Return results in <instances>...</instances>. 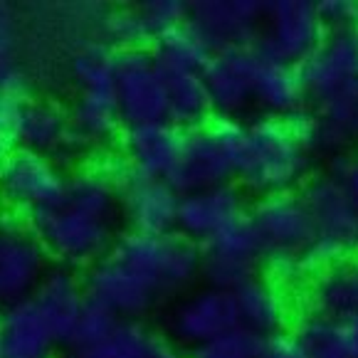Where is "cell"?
I'll use <instances>...</instances> for the list:
<instances>
[{
	"label": "cell",
	"instance_id": "52a82bcc",
	"mask_svg": "<svg viewBox=\"0 0 358 358\" xmlns=\"http://www.w3.org/2000/svg\"><path fill=\"white\" fill-rule=\"evenodd\" d=\"M299 72L311 109L358 99V25L324 32Z\"/></svg>",
	"mask_w": 358,
	"mask_h": 358
},
{
	"label": "cell",
	"instance_id": "5b68a950",
	"mask_svg": "<svg viewBox=\"0 0 358 358\" xmlns=\"http://www.w3.org/2000/svg\"><path fill=\"white\" fill-rule=\"evenodd\" d=\"M243 136L245 124L232 119H213L208 127L188 131L169 183L180 195L237 183Z\"/></svg>",
	"mask_w": 358,
	"mask_h": 358
},
{
	"label": "cell",
	"instance_id": "f35d334b",
	"mask_svg": "<svg viewBox=\"0 0 358 358\" xmlns=\"http://www.w3.org/2000/svg\"><path fill=\"white\" fill-rule=\"evenodd\" d=\"M329 173L338 176L346 185V190L351 193L353 203L358 206V151L346 153V156L331 158V166H329Z\"/></svg>",
	"mask_w": 358,
	"mask_h": 358
},
{
	"label": "cell",
	"instance_id": "f546056e",
	"mask_svg": "<svg viewBox=\"0 0 358 358\" xmlns=\"http://www.w3.org/2000/svg\"><path fill=\"white\" fill-rule=\"evenodd\" d=\"M151 55L164 74L203 72L213 57V48L185 22V25L158 37L151 45Z\"/></svg>",
	"mask_w": 358,
	"mask_h": 358
},
{
	"label": "cell",
	"instance_id": "b9f144b4",
	"mask_svg": "<svg viewBox=\"0 0 358 358\" xmlns=\"http://www.w3.org/2000/svg\"><path fill=\"white\" fill-rule=\"evenodd\" d=\"M8 153H10V151H8V148H3V146H0V161H3V158H6Z\"/></svg>",
	"mask_w": 358,
	"mask_h": 358
},
{
	"label": "cell",
	"instance_id": "3957f363",
	"mask_svg": "<svg viewBox=\"0 0 358 358\" xmlns=\"http://www.w3.org/2000/svg\"><path fill=\"white\" fill-rule=\"evenodd\" d=\"M311 169V151L289 122L257 116L245 124L237 185L257 198L294 193Z\"/></svg>",
	"mask_w": 358,
	"mask_h": 358
},
{
	"label": "cell",
	"instance_id": "60d3db41",
	"mask_svg": "<svg viewBox=\"0 0 358 358\" xmlns=\"http://www.w3.org/2000/svg\"><path fill=\"white\" fill-rule=\"evenodd\" d=\"M348 329H351V358H358V319Z\"/></svg>",
	"mask_w": 358,
	"mask_h": 358
},
{
	"label": "cell",
	"instance_id": "ab89813d",
	"mask_svg": "<svg viewBox=\"0 0 358 358\" xmlns=\"http://www.w3.org/2000/svg\"><path fill=\"white\" fill-rule=\"evenodd\" d=\"M259 358H304V353H301V348L296 346L292 334L285 331V334H277V336L264 338Z\"/></svg>",
	"mask_w": 358,
	"mask_h": 358
},
{
	"label": "cell",
	"instance_id": "4316f807",
	"mask_svg": "<svg viewBox=\"0 0 358 358\" xmlns=\"http://www.w3.org/2000/svg\"><path fill=\"white\" fill-rule=\"evenodd\" d=\"M67 358H185L180 346L143 322H122L116 331L90 348L67 351Z\"/></svg>",
	"mask_w": 358,
	"mask_h": 358
},
{
	"label": "cell",
	"instance_id": "d590c367",
	"mask_svg": "<svg viewBox=\"0 0 358 358\" xmlns=\"http://www.w3.org/2000/svg\"><path fill=\"white\" fill-rule=\"evenodd\" d=\"M316 8L327 32L358 25V3L353 0H319Z\"/></svg>",
	"mask_w": 358,
	"mask_h": 358
},
{
	"label": "cell",
	"instance_id": "603a6c76",
	"mask_svg": "<svg viewBox=\"0 0 358 358\" xmlns=\"http://www.w3.org/2000/svg\"><path fill=\"white\" fill-rule=\"evenodd\" d=\"M32 301L37 304V309L43 311L59 343L67 348L69 336H72L79 316H82L87 301H90L85 289V277H79L77 269L72 267L52 264L43 277V282L37 285Z\"/></svg>",
	"mask_w": 358,
	"mask_h": 358
},
{
	"label": "cell",
	"instance_id": "4fadbf2b",
	"mask_svg": "<svg viewBox=\"0 0 358 358\" xmlns=\"http://www.w3.org/2000/svg\"><path fill=\"white\" fill-rule=\"evenodd\" d=\"M203 267L201 280L206 287L235 292L245 282L259 277V269L264 267L262 245L255 235L250 217L222 230L217 237L201 248Z\"/></svg>",
	"mask_w": 358,
	"mask_h": 358
},
{
	"label": "cell",
	"instance_id": "9c48e42d",
	"mask_svg": "<svg viewBox=\"0 0 358 358\" xmlns=\"http://www.w3.org/2000/svg\"><path fill=\"white\" fill-rule=\"evenodd\" d=\"M40 237L30 230L27 217L10 208H0V306L35 294L52 267Z\"/></svg>",
	"mask_w": 358,
	"mask_h": 358
},
{
	"label": "cell",
	"instance_id": "d6a6232c",
	"mask_svg": "<svg viewBox=\"0 0 358 358\" xmlns=\"http://www.w3.org/2000/svg\"><path fill=\"white\" fill-rule=\"evenodd\" d=\"M119 324H122V319L116 314H111L106 306L96 304V301H87L85 311H82L77 327H74L72 336H69L67 351L96 346V343H101L104 338H109L111 334L116 331Z\"/></svg>",
	"mask_w": 358,
	"mask_h": 358
},
{
	"label": "cell",
	"instance_id": "8992f818",
	"mask_svg": "<svg viewBox=\"0 0 358 358\" xmlns=\"http://www.w3.org/2000/svg\"><path fill=\"white\" fill-rule=\"evenodd\" d=\"M314 220L316 240L309 250L311 274L346 257H358V206L338 176H314L301 188Z\"/></svg>",
	"mask_w": 358,
	"mask_h": 358
},
{
	"label": "cell",
	"instance_id": "ac0fdd59",
	"mask_svg": "<svg viewBox=\"0 0 358 358\" xmlns=\"http://www.w3.org/2000/svg\"><path fill=\"white\" fill-rule=\"evenodd\" d=\"M248 193L237 183L198 190V193L180 195L176 232L203 248L222 230L248 217Z\"/></svg>",
	"mask_w": 358,
	"mask_h": 358
},
{
	"label": "cell",
	"instance_id": "d6986e66",
	"mask_svg": "<svg viewBox=\"0 0 358 358\" xmlns=\"http://www.w3.org/2000/svg\"><path fill=\"white\" fill-rule=\"evenodd\" d=\"M185 131L171 122H151L124 127L119 136L122 161L131 171L153 178H169L183 151Z\"/></svg>",
	"mask_w": 358,
	"mask_h": 358
},
{
	"label": "cell",
	"instance_id": "d4e9b609",
	"mask_svg": "<svg viewBox=\"0 0 358 358\" xmlns=\"http://www.w3.org/2000/svg\"><path fill=\"white\" fill-rule=\"evenodd\" d=\"M15 146L55 158L59 166H62V158L79 153L72 127H69V114L62 106L43 99L25 101L17 122Z\"/></svg>",
	"mask_w": 358,
	"mask_h": 358
},
{
	"label": "cell",
	"instance_id": "5bb4252c",
	"mask_svg": "<svg viewBox=\"0 0 358 358\" xmlns=\"http://www.w3.org/2000/svg\"><path fill=\"white\" fill-rule=\"evenodd\" d=\"M240 327L235 294L215 287L188 292L169 316V331L178 346L190 351Z\"/></svg>",
	"mask_w": 358,
	"mask_h": 358
},
{
	"label": "cell",
	"instance_id": "e0dca14e",
	"mask_svg": "<svg viewBox=\"0 0 358 358\" xmlns=\"http://www.w3.org/2000/svg\"><path fill=\"white\" fill-rule=\"evenodd\" d=\"M255 62H257V45L213 52L210 62L203 69V79L215 119L243 122V116L255 109Z\"/></svg>",
	"mask_w": 358,
	"mask_h": 358
},
{
	"label": "cell",
	"instance_id": "4dcf8cb0",
	"mask_svg": "<svg viewBox=\"0 0 358 358\" xmlns=\"http://www.w3.org/2000/svg\"><path fill=\"white\" fill-rule=\"evenodd\" d=\"M116 55L109 43H87L72 57V77L77 90H96V87H114L116 79Z\"/></svg>",
	"mask_w": 358,
	"mask_h": 358
},
{
	"label": "cell",
	"instance_id": "836d02e7",
	"mask_svg": "<svg viewBox=\"0 0 358 358\" xmlns=\"http://www.w3.org/2000/svg\"><path fill=\"white\" fill-rule=\"evenodd\" d=\"M264 338L255 336L248 329L237 327L222 336L213 338L206 346L195 348L190 358H259Z\"/></svg>",
	"mask_w": 358,
	"mask_h": 358
},
{
	"label": "cell",
	"instance_id": "2e32d148",
	"mask_svg": "<svg viewBox=\"0 0 358 358\" xmlns=\"http://www.w3.org/2000/svg\"><path fill=\"white\" fill-rule=\"evenodd\" d=\"M264 8L259 0H195L190 3L188 25L217 50L257 45Z\"/></svg>",
	"mask_w": 358,
	"mask_h": 358
},
{
	"label": "cell",
	"instance_id": "83f0119b",
	"mask_svg": "<svg viewBox=\"0 0 358 358\" xmlns=\"http://www.w3.org/2000/svg\"><path fill=\"white\" fill-rule=\"evenodd\" d=\"M166 77L169 122L180 131H195L215 119L203 72H173Z\"/></svg>",
	"mask_w": 358,
	"mask_h": 358
},
{
	"label": "cell",
	"instance_id": "8fae6325",
	"mask_svg": "<svg viewBox=\"0 0 358 358\" xmlns=\"http://www.w3.org/2000/svg\"><path fill=\"white\" fill-rule=\"evenodd\" d=\"M114 90L124 127L169 122L166 77L158 69L151 48L119 50Z\"/></svg>",
	"mask_w": 358,
	"mask_h": 358
},
{
	"label": "cell",
	"instance_id": "7a4b0ae2",
	"mask_svg": "<svg viewBox=\"0 0 358 358\" xmlns=\"http://www.w3.org/2000/svg\"><path fill=\"white\" fill-rule=\"evenodd\" d=\"M250 225L262 245L267 280L277 287H304L311 277L309 250L316 240L314 220L299 190L264 195L248 213Z\"/></svg>",
	"mask_w": 358,
	"mask_h": 358
},
{
	"label": "cell",
	"instance_id": "7bdbcfd3",
	"mask_svg": "<svg viewBox=\"0 0 358 358\" xmlns=\"http://www.w3.org/2000/svg\"><path fill=\"white\" fill-rule=\"evenodd\" d=\"M0 208H3V203H0Z\"/></svg>",
	"mask_w": 358,
	"mask_h": 358
},
{
	"label": "cell",
	"instance_id": "30bf717a",
	"mask_svg": "<svg viewBox=\"0 0 358 358\" xmlns=\"http://www.w3.org/2000/svg\"><path fill=\"white\" fill-rule=\"evenodd\" d=\"M116 180L119 206L127 230L146 232V235H166L176 232L178 225L180 193L169 183V178H153L131 171L122 158L104 166Z\"/></svg>",
	"mask_w": 358,
	"mask_h": 358
},
{
	"label": "cell",
	"instance_id": "1f68e13d",
	"mask_svg": "<svg viewBox=\"0 0 358 358\" xmlns=\"http://www.w3.org/2000/svg\"><path fill=\"white\" fill-rule=\"evenodd\" d=\"M104 32H106L104 43H109L114 50H134V48L151 45V35H148V27L143 22L138 6L109 13L104 20Z\"/></svg>",
	"mask_w": 358,
	"mask_h": 358
},
{
	"label": "cell",
	"instance_id": "44dd1931",
	"mask_svg": "<svg viewBox=\"0 0 358 358\" xmlns=\"http://www.w3.org/2000/svg\"><path fill=\"white\" fill-rule=\"evenodd\" d=\"M59 346L32 296L0 306V358H55Z\"/></svg>",
	"mask_w": 358,
	"mask_h": 358
},
{
	"label": "cell",
	"instance_id": "f1b7e54d",
	"mask_svg": "<svg viewBox=\"0 0 358 358\" xmlns=\"http://www.w3.org/2000/svg\"><path fill=\"white\" fill-rule=\"evenodd\" d=\"M292 338L304 358H351V329L329 316L301 311L292 324Z\"/></svg>",
	"mask_w": 358,
	"mask_h": 358
},
{
	"label": "cell",
	"instance_id": "8d00e7d4",
	"mask_svg": "<svg viewBox=\"0 0 358 358\" xmlns=\"http://www.w3.org/2000/svg\"><path fill=\"white\" fill-rule=\"evenodd\" d=\"M17 17L10 3L0 0V64H15Z\"/></svg>",
	"mask_w": 358,
	"mask_h": 358
},
{
	"label": "cell",
	"instance_id": "7c38bea8",
	"mask_svg": "<svg viewBox=\"0 0 358 358\" xmlns=\"http://www.w3.org/2000/svg\"><path fill=\"white\" fill-rule=\"evenodd\" d=\"M324 32L314 0H272L264 8L257 48L280 62L301 67L319 48Z\"/></svg>",
	"mask_w": 358,
	"mask_h": 358
},
{
	"label": "cell",
	"instance_id": "6da1fadb",
	"mask_svg": "<svg viewBox=\"0 0 358 358\" xmlns=\"http://www.w3.org/2000/svg\"><path fill=\"white\" fill-rule=\"evenodd\" d=\"M119 188L104 166L69 173L62 201L27 215V225L50 257L72 269H90L101 262L119 237Z\"/></svg>",
	"mask_w": 358,
	"mask_h": 358
},
{
	"label": "cell",
	"instance_id": "74e56055",
	"mask_svg": "<svg viewBox=\"0 0 358 358\" xmlns=\"http://www.w3.org/2000/svg\"><path fill=\"white\" fill-rule=\"evenodd\" d=\"M0 96L20 101L30 99V85L17 64H0Z\"/></svg>",
	"mask_w": 358,
	"mask_h": 358
},
{
	"label": "cell",
	"instance_id": "e575fe53",
	"mask_svg": "<svg viewBox=\"0 0 358 358\" xmlns=\"http://www.w3.org/2000/svg\"><path fill=\"white\" fill-rule=\"evenodd\" d=\"M138 10L143 15L153 45L161 35L188 22L190 3H183V0H146V3H138Z\"/></svg>",
	"mask_w": 358,
	"mask_h": 358
},
{
	"label": "cell",
	"instance_id": "cb8c5ba5",
	"mask_svg": "<svg viewBox=\"0 0 358 358\" xmlns=\"http://www.w3.org/2000/svg\"><path fill=\"white\" fill-rule=\"evenodd\" d=\"M67 114L79 153L109 146L124 131V119L114 87L77 90V96Z\"/></svg>",
	"mask_w": 358,
	"mask_h": 358
},
{
	"label": "cell",
	"instance_id": "ba28073f",
	"mask_svg": "<svg viewBox=\"0 0 358 358\" xmlns=\"http://www.w3.org/2000/svg\"><path fill=\"white\" fill-rule=\"evenodd\" d=\"M67 190V173L50 156L13 148L0 161V203L3 208L32 215L37 210L57 206Z\"/></svg>",
	"mask_w": 358,
	"mask_h": 358
},
{
	"label": "cell",
	"instance_id": "9a60e30c",
	"mask_svg": "<svg viewBox=\"0 0 358 358\" xmlns=\"http://www.w3.org/2000/svg\"><path fill=\"white\" fill-rule=\"evenodd\" d=\"M85 289L90 301L106 306L122 322H143L164 296L158 294L141 274L122 264L111 255L85 272Z\"/></svg>",
	"mask_w": 358,
	"mask_h": 358
},
{
	"label": "cell",
	"instance_id": "277c9868",
	"mask_svg": "<svg viewBox=\"0 0 358 358\" xmlns=\"http://www.w3.org/2000/svg\"><path fill=\"white\" fill-rule=\"evenodd\" d=\"M109 255L141 274L164 299L180 294L201 280V245L190 243L180 232L146 235L124 230L119 232Z\"/></svg>",
	"mask_w": 358,
	"mask_h": 358
},
{
	"label": "cell",
	"instance_id": "7402d4cb",
	"mask_svg": "<svg viewBox=\"0 0 358 358\" xmlns=\"http://www.w3.org/2000/svg\"><path fill=\"white\" fill-rule=\"evenodd\" d=\"M255 109L259 116H272V119H292L309 109L301 72L294 64L280 62L269 57L257 48V62H255Z\"/></svg>",
	"mask_w": 358,
	"mask_h": 358
},
{
	"label": "cell",
	"instance_id": "ffe728a7",
	"mask_svg": "<svg viewBox=\"0 0 358 358\" xmlns=\"http://www.w3.org/2000/svg\"><path fill=\"white\" fill-rule=\"evenodd\" d=\"M304 311L329 316L351 327L358 319V257L316 269L301 287Z\"/></svg>",
	"mask_w": 358,
	"mask_h": 358
},
{
	"label": "cell",
	"instance_id": "484cf974",
	"mask_svg": "<svg viewBox=\"0 0 358 358\" xmlns=\"http://www.w3.org/2000/svg\"><path fill=\"white\" fill-rule=\"evenodd\" d=\"M237 304L240 327L252 331L259 338L285 334L289 324V301L282 287H277L267 277H255L245 282L240 289L232 292Z\"/></svg>",
	"mask_w": 358,
	"mask_h": 358
}]
</instances>
